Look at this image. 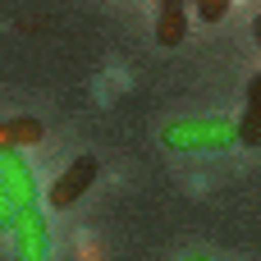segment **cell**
Returning a JSON list of instances; mask_svg holds the SVG:
<instances>
[{
  "label": "cell",
  "instance_id": "obj_1",
  "mask_svg": "<svg viewBox=\"0 0 261 261\" xmlns=\"http://www.w3.org/2000/svg\"><path fill=\"white\" fill-rule=\"evenodd\" d=\"M161 142L170 151H229L239 142V133H234L229 115H188V119L165 124Z\"/></svg>",
  "mask_w": 261,
  "mask_h": 261
},
{
  "label": "cell",
  "instance_id": "obj_2",
  "mask_svg": "<svg viewBox=\"0 0 261 261\" xmlns=\"http://www.w3.org/2000/svg\"><path fill=\"white\" fill-rule=\"evenodd\" d=\"M9 234H14L18 261H50V229H46V216L37 206H18Z\"/></svg>",
  "mask_w": 261,
  "mask_h": 261
},
{
  "label": "cell",
  "instance_id": "obj_3",
  "mask_svg": "<svg viewBox=\"0 0 261 261\" xmlns=\"http://www.w3.org/2000/svg\"><path fill=\"white\" fill-rule=\"evenodd\" d=\"M92 184H96V161H92V156H78V161H69V165H64V174L50 184L46 202H50L55 211H64V206H73Z\"/></svg>",
  "mask_w": 261,
  "mask_h": 261
},
{
  "label": "cell",
  "instance_id": "obj_4",
  "mask_svg": "<svg viewBox=\"0 0 261 261\" xmlns=\"http://www.w3.org/2000/svg\"><path fill=\"white\" fill-rule=\"evenodd\" d=\"M0 193L14 206H37V179L18 151H0Z\"/></svg>",
  "mask_w": 261,
  "mask_h": 261
},
{
  "label": "cell",
  "instance_id": "obj_5",
  "mask_svg": "<svg viewBox=\"0 0 261 261\" xmlns=\"http://www.w3.org/2000/svg\"><path fill=\"white\" fill-rule=\"evenodd\" d=\"M46 138L41 119L32 115H14V119H0V151H23V147H37Z\"/></svg>",
  "mask_w": 261,
  "mask_h": 261
},
{
  "label": "cell",
  "instance_id": "obj_6",
  "mask_svg": "<svg viewBox=\"0 0 261 261\" xmlns=\"http://www.w3.org/2000/svg\"><path fill=\"white\" fill-rule=\"evenodd\" d=\"M184 37H188V0H161L156 41H161V46H179Z\"/></svg>",
  "mask_w": 261,
  "mask_h": 261
},
{
  "label": "cell",
  "instance_id": "obj_7",
  "mask_svg": "<svg viewBox=\"0 0 261 261\" xmlns=\"http://www.w3.org/2000/svg\"><path fill=\"white\" fill-rule=\"evenodd\" d=\"M229 9H234V0H193V14H197V23H220Z\"/></svg>",
  "mask_w": 261,
  "mask_h": 261
},
{
  "label": "cell",
  "instance_id": "obj_8",
  "mask_svg": "<svg viewBox=\"0 0 261 261\" xmlns=\"http://www.w3.org/2000/svg\"><path fill=\"white\" fill-rule=\"evenodd\" d=\"M188 261H206V257H202V252H197V257H188Z\"/></svg>",
  "mask_w": 261,
  "mask_h": 261
}]
</instances>
